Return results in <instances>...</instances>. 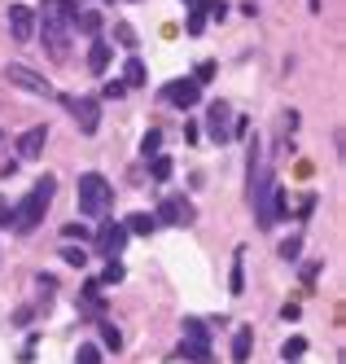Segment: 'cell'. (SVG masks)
I'll return each mask as SVG.
<instances>
[{
    "mask_svg": "<svg viewBox=\"0 0 346 364\" xmlns=\"http://www.w3.org/2000/svg\"><path fill=\"white\" fill-rule=\"evenodd\" d=\"M44 48L58 62H66V48H70V31H75V14L79 5L75 0H44Z\"/></svg>",
    "mask_w": 346,
    "mask_h": 364,
    "instance_id": "cell-1",
    "label": "cell"
},
{
    "mask_svg": "<svg viewBox=\"0 0 346 364\" xmlns=\"http://www.w3.org/2000/svg\"><path fill=\"white\" fill-rule=\"evenodd\" d=\"M53 193H58V180L53 176H44V180H36V189L26 193L18 206H13V215H9V224L18 228V232H36L40 224H44V211H48V202H53Z\"/></svg>",
    "mask_w": 346,
    "mask_h": 364,
    "instance_id": "cell-2",
    "label": "cell"
},
{
    "mask_svg": "<svg viewBox=\"0 0 346 364\" xmlns=\"http://www.w3.org/2000/svg\"><path fill=\"white\" fill-rule=\"evenodd\" d=\"M75 198H79V211H84V215H105V206H110L114 189H110V180H105L101 171H84V176H79Z\"/></svg>",
    "mask_w": 346,
    "mask_h": 364,
    "instance_id": "cell-3",
    "label": "cell"
},
{
    "mask_svg": "<svg viewBox=\"0 0 346 364\" xmlns=\"http://www.w3.org/2000/svg\"><path fill=\"white\" fill-rule=\"evenodd\" d=\"M153 220L158 224H171V228H184V224H193L198 220V211H193V202L189 198H163V202H158V211H153Z\"/></svg>",
    "mask_w": 346,
    "mask_h": 364,
    "instance_id": "cell-4",
    "label": "cell"
},
{
    "mask_svg": "<svg viewBox=\"0 0 346 364\" xmlns=\"http://www.w3.org/2000/svg\"><path fill=\"white\" fill-rule=\"evenodd\" d=\"M5 80H9V84H18L22 92H31V97H53V88L44 84V75H36L31 66H22V62H9Z\"/></svg>",
    "mask_w": 346,
    "mask_h": 364,
    "instance_id": "cell-5",
    "label": "cell"
},
{
    "mask_svg": "<svg viewBox=\"0 0 346 364\" xmlns=\"http://www.w3.org/2000/svg\"><path fill=\"white\" fill-rule=\"evenodd\" d=\"M66 106H70V114H75V123H79V132H84V136H92L97 127H101V106H97L92 97H70Z\"/></svg>",
    "mask_w": 346,
    "mask_h": 364,
    "instance_id": "cell-6",
    "label": "cell"
},
{
    "mask_svg": "<svg viewBox=\"0 0 346 364\" xmlns=\"http://www.w3.org/2000/svg\"><path fill=\"white\" fill-rule=\"evenodd\" d=\"M228 119H232V110L224 106V101H210V106H206V132H210V141L224 145L232 136V123Z\"/></svg>",
    "mask_w": 346,
    "mask_h": 364,
    "instance_id": "cell-7",
    "label": "cell"
},
{
    "mask_svg": "<svg viewBox=\"0 0 346 364\" xmlns=\"http://www.w3.org/2000/svg\"><path fill=\"white\" fill-rule=\"evenodd\" d=\"M127 237H131V232H127L119 220H110V224H101V228H97V246H101L105 259H114V255L127 246Z\"/></svg>",
    "mask_w": 346,
    "mask_h": 364,
    "instance_id": "cell-8",
    "label": "cell"
},
{
    "mask_svg": "<svg viewBox=\"0 0 346 364\" xmlns=\"http://www.w3.org/2000/svg\"><path fill=\"white\" fill-rule=\"evenodd\" d=\"M9 36L18 44H26L36 36V9H26V5H9Z\"/></svg>",
    "mask_w": 346,
    "mask_h": 364,
    "instance_id": "cell-9",
    "label": "cell"
},
{
    "mask_svg": "<svg viewBox=\"0 0 346 364\" xmlns=\"http://www.w3.org/2000/svg\"><path fill=\"white\" fill-rule=\"evenodd\" d=\"M198 97H202V84L198 80H171L167 84V101H171V106H180V110L198 106Z\"/></svg>",
    "mask_w": 346,
    "mask_h": 364,
    "instance_id": "cell-10",
    "label": "cell"
},
{
    "mask_svg": "<svg viewBox=\"0 0 346 364\" xmlns=\"http://www.w3.org/2000/svg\"><path fill=\"white\" fill-rule=\"evenodd\" d=\"M44 141H48V127H44V123H40V127H26V132L18 136V159H40Z\"/></svg>",
    "mask_w": 346,
    "mask_h": 364,
    "instance_id": "cell-11",
    "label": "cell"
},
{
    "mask_svg": "<svg viewBox=\"0 0 346 364\" xmlns=\"http://www.w3.org/2000/svg\"><path fill=\"white\" fill-rule=\"evenodd\" d=\"M110 58H114V48L101 44V40H92V48H88V70L92 75H105V70H110Z\"/></svg>",
    "mask_w": 346,
    "mask_h": 364,
    "instance_id": "cell-12",
    "label": "cell"
},
{
    "mask_svg": "<svg viewBox=\"0 0 346 364\" xmlns=\"http://www.w3.org/2000/svg\"><path fill=\"white\" fill-rule=\"evenodd\" d=\"M180 329H184V338H180V343H189V347H206V351H210V329H206L202 321H193V316H189V321L180 325Z\"/></svg>",
    "mask_w": 346,
    "mask_h": 364,
    "instance_id": "cell-13",
    "label": "cell"
},
{
    "mask_svg": "<svg viewBox=\"0 0 346 364\" xmlns=\"http://www.w3.org/2000/svg\"><path fill=\"white\" fill-rule=\"evenodd\" d=\"M250 347H254V329L242 325V329L232 333V364H246L250 360Z\"/></svg>",
    "mask_w": 346,
    "mask_h": 364,
    "instance_id": "cell-14",
    "label": "cell"
},
{
    "mask_svg": "<svg viewBox=\"0 0 346 364\" xmlns=\"http://www.w3.org/2000/svg\"><path fill=\"white\" fill-rule=\"evenodd\" d=\"M123 228H127V232H136V237H149V232L158 228V220H153L149 211H136V215H127V220H123Z\"/></svg>",
    "mask_w": 346,
    "mask_h": 364,
    "instance_id": "cell-15",
    "label": "cell"
},
{
    "mask_svg": "<svg viewBox=\"0 0 346 364\" xmlns=\"http://www.w3.org/2000/svg\"><path fill=\"white\" fill-rule=\"evenodd\" d=\"M228 290H232V294H246V250H237V259H232V277H228Z\"/></svg>",
    "mask_w": 346,
    "mask_h": 364,
    "instance_id": "cell-16",
    "label": "cell"
},
{
    "mask_svg": "<svg viewBox=\"0 0 346 364\" xmlns=\"http://www.w3.org/2000/svg\"><path fill=\"white\" fill-rule=\"evenodd\" d=\"M127 84H145V62L141 58H127V66H123V88Z\"/></svg>",
    "mask_w": 346,
    "mask_h": 364,
    "instance_id": "cell-17",
    "label": "cell"
},
{
    "mask_svg": "<svg viewBox=\"0 0 346 364\" xmlns=\"http://www.w3.org/2000/svg\"><path fill=\"white\" fill-rule=\"evenodd\" d=\"M75 31L97 36V31H101V14H75Z\"/></svg>",
    "mask_w": 346,
    "mask_h": 364,
    "instance_id": "cell-18",
    "label": "cell"
},
{
    "mask_svg": "<svg viewBox=\"0 0 346 364\" xmlns=\"http://www.w3.org/2000/svg\"><path fill=\"white\" fill-rule=\"evenodd\" d=\"M62 259H66L70 268H84V264H88V250H84V246H62Z\"/></svg>",
    "mask_w": 346,
    "mask_h": 364,
    "instance_id": "cell-19",
    "label": "cell"
},
{
    "mask_svg": "<svg viewBox=\"0 0 346 364\" xmlns=\"http://www.w3.org/2000/svg\"><path fill=\"white\" fill-rule=\"evenodd\" d=\"M101 347H110V351H119V347H123V333H119L114 325H101Z\"/></svg>",
    "mask_w": 346,
    "mask_h": 364,
    "instance_id": "cell-20",
    "label": "cell"
},
{
    "mask_svg": "<svg viewBox=\"0 0 346 364\" xmlns=\"http://www.w3.org/2000/svg\"><path fill=\"white\" fill-rule=\"evenodd\" d=\"M180 355H184V360H193V364H210V351H206V347H189V343H180Z\"/></svg>",
    "mask_w": 346,
    "mask_h": 364,
    "instance_id": "cell-21",
    "label": "cell"
},
{
    "mask_svg": "<svg viewBox=\"0 0 346 364\" xmlns=\"http://www.w3.org/2000/svg\"><path fill=\"white\" fill-rule=\"evenodd\" d=\"M75 364H101V347H92V343H84L75 351Z\"/></svg>",
    "mask_w": 346,
    "mask_h": 364,
    "instance_id": "cell-22",
    "label": "cell"
},
{
    "mask_svg": "<svg viewBox=\"0 0 346 364\" xmlns=\"http://www.w3.org/2000/svg\"><path fill=\"white\" fill-rule=\"evenodd\" d=\"M149 176H153V180H167V176H171V159H163V154H158V159L149 163Z\"/></svg>",
    "mask_w": 346,
    "mask_h": 364,
    "instance_id": "cell-23",
    "label": "cell"
},
{
    "mask_svg": "<svg viewBox=\"0 0 346 364\" xmlns=\"http://www.w3.org/2000/svg\"><path fill=\"white\" fill-rule=\"evenodd\" d=\"M298 250H303V237H285L281 242V259H289V264L298 259Z\"/></svg>",
    "mask_w": 346,
    "mask_h": 364,
    "instance_id": "cell-24",
    "label": "cell"
},
{
    "mask_svg": "<svg viewBox=\"0 0 346 364\" xmlns=\"http://www.w3.org/2000/svg\"><path fill=\"white\" fill-rule=\"evenodd\" d=\"M75 237H79V242L92 237V228H88V224H66V242H75Z\"/></svg>",
    "mask_w": 346,
    "mask_h": 364,
    "instance_id": "cell-25",
    "label": "cell"
},
{
    "mask_svg": "<svg viewBox=\"0 0 346 364\" xmlns=\"http://www.w3.org/2000/svg\"><path fill=\"white\" fill-rule=\"evenodd\" d=\"M202 27H206V9H193L189 14V36H202Z\"/></svg>",
    "mask_w": 346,
    "mask_h": 364,
    "instance_id": "cell-26",
    "label": "cell"
},
{
    "mask_svg": "<svg viewBox=\"0 0 346 364\" xmlns=\"http://www.w3.org/2000/svg\"><path fill=\"white\" fill-rule=\"evenodd\" d=\"M158 145H163V132H149V136L141 141V154L149 159V154H158Z\"/></svg>",
    "mask_w": 346,
    "mask_h": 364,
    "instance_id": "cell-27",
    "label": "cell"
},
{
    "mask_svg": "<svg viewBox=\"0 0 346 364\" xmlns=\"http://www.w3.org/2000/svg\"><path fill=\"white\" fill-rule=\"evenodd\" d=\"M307 351V343H303V338H289V343H285V360H298Z\"/></svg>",
    "mask_w": 346,
    "mask_h": 364,
    "instance_id": "cell-28",
    "label": "cell"
},
{
    "mask_svg": "<svg viewBox=\"0 0 346 364\" xmlns=\"http://www.w3.org/2000/svg\"><path fill=\"white\" fill-rule=\"evenodd\" d=\"M101 97H105V101H119V97H123V80H114V84H105V88H101Z\"/></svg>",
    "mask_w": 346,
    "mask_h": 364,
    "instance_id": "cell-29",
    "label": "cell"
},
{
    "mask_svg": "<svg viewBox=\"0 0 346 364\" xmlns=\"http://www.w3.org/2000/svg\"><path fill=\"white\" fill-rule=\"evenodd\" d=\"M101 281H105V285H119V281H123V264H110Z\"/></svg>",
    "mask_w": 346,
    "mask_h": 364,
    "instance_id": "cell-30",
    "label": "cell"
},
{
    "mask_svg": "<svg viewBox=\"0 0 346 364\" xmlns=\"http://www.w3.org/2000/svg\"><path fill=\"white\" fill-rule=\"evenodd\" d=\"M114 36H119L127 48H136V36H131V27H123V22H119V31H114Z\"/></svg>",
    "mask_w": 346,
    "mask_h": 364,
    "instance_id": "cell-31",
    "label": "cell"
},
{
    "mask_svg": "<svg viewBox=\"0 0 346 364\" xmlns=\"http://www.w3.org/2000/svg\"><path fill=\"white\" fill-rule=\"evenodd\" d=\"M9 215H13V206H9L5 198H0V224H9Z\"/></svg>",
    "mask_w": 346,
    "mask_h": 364,
    "instance_id": "cell-32",
    "label": "cell"
},
{
    "mask_svg": "<svg viewBox=\"0 0 346 364\" xmlns=\"http://www.w3.org/2000/svg\"><path fill=\"white\" fill-rule=\"evenodd\" d=\"M307 9H311V14H320V9H325V0H307Z\"/></svg>",
    "mask_w": 346,
    "mask_h": 364,
    "instance_id": "cell-33",
    "label": "cell"
},
{
    "mask_svg": "<svg viewBox=\"0 0 346 364\" xmlns=\"http://www.w3.org/2000/svg\"><path fill=\"white\" fill-rule=\"evenodd\" d=\"M0 136H5V132H0Z\"/></svg>",
    "mask_w": 346,
    "mask_h": 364,
    "instance_id": "cell-34",
    "label": "cell"
}]
</instances>
